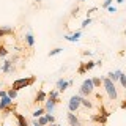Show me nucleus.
<instances>
[{
  "mask_svg": "<svg viewBox=\"0 0 126 126\" xmlns=\"http://www.w3.org/2000/svg\"><path fill=\"white\" fill-rule=\"evenodd\" d=\"M35 82H36V77L35 76H30V77H21V79H16V80L11 84V88L14 90H22V88H27V87L33 85Z\"/></svg>",
  "mask_w": 126,
  "mask_h": 126,
  "instance_id": "obj_1",
  "label": "nucleus"
},
{
  "mask_svg": "<svg viewBox=\"0 0 126 126\" xmlns=\"http://www.w3.org/2000/svg\"><path fill=\"white\" fill-rule=\"evenodd\" d=\"M102 87H104V90H106V93H107V96H109L112 101H115L117 96H118L117 88H115V82H112L109 77H102Z\"/></svg>",
  "mask_w": 126,
  "mask_h": 126,
  "instance_id": "obj_2",
  "label": "nucleus"
},
{
  "mask_svg": "<svg viewBox=\"0 0 126 126\" xmlns=\"http://www.w3.org/2000/svg\"><path fill=\"white\" fill-rule=\"evenodd\" d=\"M0 112H5V115L14 112V99H11L8 94L0 98Z\"/></svg>",
  "mask_w": 126,
  "mask_h": 126,
  "instance_id": "obj_3",
  "label": "nucleus"
},
{
  "mask_svg": "<svg viewBox=\"0 0 126 126\" xmlns=\"http://www.w3.org/2000/svg\"><path fill=\"white\" fill-rule=\"evenodd\" d=\"M93 92H94L93 80H92V79H85V80L82 82L80 88H79V94H80V96H87V98H88Z\"/></svg>",
  "mask_w": 126,
  "mask_h": 126,
  "instance_id": "obj_4",
  "label": "nucleus"
},
{
  "mask_svg": "<svg viewBox=\"0 0 126 126\" xmlns=\"http://www.w3.org/2000/svg\"><path fill=\"white\" fill-rule=\"evenodd\" d=\"M80 94H73V96L69 98V101H68V110L69 112H77L79 107H80Z\"/></svg>",
  "mask_w": 126,
  "mask_h": 126,
  "instance_id": "obj_5",
  "label": "nucleus"
},
{
  "mask_svg": "<svg viewBox=\"0 0 126 126\" xmlns=\"http://www.w3.org/2000/svg\"><path fill=\"white\" fill-rule=\"evenodd\" d=\"M0 73H6V74H13L14 73V62L13 60H5L0 66Z\"/></svg>",
  "mask_w": 126,
  "mask_h": 126,
  "instance_id": "obj_6",
  "label": "nucleus"
},
{
  "mask_svg": "<svg viewBox=\"0 0 126 126\" xmlns=\"http://www.w3.org/2000/svg\"><path fill=\"white\" fill-rule=\"evenodd\" d=\"M60 102V99H52V98H47V99L44 101V109H46V112L47 113H52L54 112V109H55V106Z\"/></svg>",
  "mask_w": 126,
  "mask_h": 126,
  "instance_id": "obj_7",
  "label": "nucleus"
},
{
  "mask_svg": "<svg viewBox=\"0 0 126 126\" xmlns=\"http://www.w3.org/2000/svg\"><path fill=\"white\" fill-rule=\"evenodd\" d=\"M13 35H14V27H11V25H0V38L13 36Z\"/></svg>",
  "mask_w": 126,
  "mask_h": 126,
  "instance_id": "obj_8",
  "label": "nucleus"
},
{
  "mask_svg": "<svg viewBox=\"0 0 126 126\" xmlns=\"http://www.w3.org/2000/svg\"><path fill=\"white\" fill-rule=\"evenodd\" d=\"M73 85V80H65V79H58L57 80V90L58 92H65L66 88H68V87H71Z\"/></svg>",
  "mask_w": 126,
  "mask_h": 126,
  "instance_id": "obj_9",
  "label": "nucleus"
},
{
  "mask_svg": "<svg viewBox=\"0 0 126 126\" xmlns=\"http://www.w3.org/2000/svg\"><path fill=\"white\" fill-rule=\"evenodd\" d=\"M66 118H68L69 126H82L80 125V120L76 117V113H74V112H68V113H66Z\"/></svg>",
  "mask_w": 126,
  "mask_h": 126,
  "instance_id": "obj_10",
  "label": "nucleus"
},
{
  "mask_svg": "<svg viewBox=\"0 0 126 126\" xmlns=\"http://www.w3.org/2000/svg\"><path fill=\"white\" fill-rule=\"evenodd\" d=\"M47 99V93L44 90H38V93L35 94V99H33V104H41Z\"/></svg>",
  "mask_w": 126,
  "mask_h": 126,
  "instance_id": "obj_11",
  "label": "nucleus"
},
{
  "mask_svg": "<svg viewBox=\"0 0 126 126\" xmlns=\"http://www.w3.org/2000/svg\"><path fill=\"white\" fill-rule=\"evenodd\" d=\"M24 41H25V46H27V47H33V46H35V36H33V33H32V30H29V32L25 33Z\"/></svg>",
  "mask_w": 126,
  "mask_h": 126,
  "instance_id": "obj_12",
  "label": "nucleus"
},
{
  "mask_svg": "<svg viewBox=\"0 0 126 126\" xmlns=\"http://www.w3.org/2000/svg\"><path fill=\"white\" fill-rule=\"evenodd\" d=\"M13 115L16 117V120H17V126H30V125H29V120H27V118L24 117L22 113L13 112Z\"/></svg>",
  "mask_w": 126,
  "mask_h": 126,
  "instance_id": "obj_13",
  "label": "nucleus"
},
{
  "mask_svg": "<svg viewBox=\"0 0 126 126\" xmlns=\"http://www.w3.org/2000/svg\"><path fill=\"white\" fill-rule=\"evenodd\" d=\"M80 35H82V32H80V30H77V32H74L73 35H66L65 39H66V41H71V43H76V41H79Z\"/></svg>",
  "mask_w": 126,
  "mask_h": 126,
  "instance_id": "obj_14",
  "label": "nucleus"
},
{
  "mask_svg": "<svg viewBox=\"0 0 126 126\" xmlns=\"http://www.w3.org/2000/svg\"><path fill=\"white\" fill-rule=\"evenodd\" d=\"M120 76H121V71H120V69H117V71H110V73L107 74V77H109L112 82H117L118 79H120Z\"/></svg>",
  "mask_w": 126,
  "mask_h": 126,
  "instance_id": "obj_15",
  "label": "nucleus"
},
{
  "mask_svg": "<svg viewBox=\"0 0 126 126\" xmlns=\"http://www.w3.org/2000/svg\"><path fill=\"white\" fill-rule=\"evenodd\" d=\"M80 104L84 106V107H87V109H92V107H93L92 101H90L87 96H80Z\"/></svg>",
  "mask_w": 126,
  "mask_h": 126,
  "instance_id": "obj_16",
  "label": "nucleus"
},
{
  "mask_svg": "<svg viewBox=\"0 0 126 126\" xmlns=\"http://www.w3.org/2000/svg\"><path fill=\"white\" fill-rule=\"evenodd\" d=\"M44 113H46V109L44 107H38V109L33 110V113H32V115H33V118H39L41 115H44Z\"/></svg>",
  "mask_w": 126,
  "mask_h": 126,
  "instance_id": "obj_17",
  "label": "nucleus"
},
{
  "mask_svg": "<svg viewBox=\"0 0 126 126\" xmlns=\"http://www.w3.org/2000/svg\"><path fill=\"white\" fill-rule=\"evenodd\" d=\"M47 98H52V99H60V92L58 90H50L47 93Z\"/></svg>",
  "mask_w": 126,
  "mask_h": 126,
  "instance_id": "obj_18",
  "label": "nucleus"
},
{
  "mask_svg": "<svg viewBox=\"0 0 126 126\" xmlns=\"http://www.w3.org/2000/svg\"><path fill=\"white\" fill-rule=\"evenodd\" d=\"M84 66H85V71H92L94 66H96V62H92V60L84 62Z\"/></svg>",
  "mask_w": 126,
  "mask_h": 126,
  "instance_id": "obj_19",
  "label": "nucleus"
},
{
  "mask_svg": "<svg viewBox=\"0 0 126 126\" xmlns=\"http://www.w3.org/2000/svg\"><path fill=\"white\" fill-rule=\"evenodd\" d=\"M92 80H93L94 88H99L101 84H102V77H92Z\"/></svg>",
  "mask_w": 126,
  "mask_h": 126,
  "instance_id": "obj_20",
  "label": "nucleus"
},
{
  "mask_svg": "<svg viewBox=\"0 0 126 126\" xmlns=\"http://www.w3.org/2000/svg\"><path fill=\"white\" fill-rule=\"evenodd\" d=\"M99 115H102V117H106V118H109V115H110V112H107V110H106V107L104 106H99Z\"/></svg>",
  "mask_w": 126,
  "mask_h": 126,
  "instance_id": "obj_21",
  "label": "nucleus"
},
{
  "mask_svg": "<svg viewBox=\"0 0 126 126\" xmlns=\"http://www.w3.org/2000/svg\"><path fill=\"white\" fill-rule=\"evenodd\" d=\"M8 54H10V50H8L5 46H0V58H5Z\"/></svg>",
  "mask_w": 126,
  "mask_h": 126,
  "instance_id": "obj_22",
  "label": "nucleus"
},
{
  "mask_svg": "<svg viewBox=\"0 0 126 126\" xmlns=\"http://www.w3.org/2000/svg\"><path fill=\"white\" fill-rule=\"evenodd\" d=\"M6 93H8V96H10L11 99H16V98H17V90H14V88H10Z\"/></svg>",
  "mask_w": 126,
  "mask_h": 126,
  "instance_id": "obj_23",
  "label": "nucleus"
},
{
  "mask_svg": "<svg viewBox=\"0 0 126 126\" xmlns=\"http://www.w3.org/2000/svg\"><path fill=\"white\" fill-rule=\"evenodd\" d=\"M62 47H55V49H52V50H50V52H49V57H54V55H58V54H62Z\"/></svg>",
  "mask_w": 126,
  "mask_h": 126,
  "instance_id": "obj_24",
  "label": "nucleus"
},
{
  "mask_svg": "<svg viewBox=\"0 0 126 126\" xmlns=\"http://www.w3.org/2000/svg\"><path fill=\"white\" fill-rule=\"evenodd\" d=\"M118 80H120L121 87H123V88L126 90V74H125V73H121V76H120V79H118Z\"/></svg>",
  "mask_w": 126,
  "mask_h": 126,
  "instance_id": "obj_25",
  "label": "nucleus"
},
{
  "mask_svg": "<svg viewBox=\"0 0 126 126\" xmlns=\"http://www.w3.org/2000/svg\"><path fill=\"white\" fill-rule=\"evenodd\" d=\"M38 121H39V123H41L43 126H49V121H47V118H46V115H41V117L38 118Z\"/></svg>",
  "mask_w": 126,
  "mask_h": 126,
  "instance_id": "obj_26",
  "label": "nucleus"
},
{
  "mask_svg": "<svg viewBox=\"0 0 126 126\" xmlns=\"http://www.w3.org/2000/svg\"><path fill=\"white\" fill-rule=\"evenodd\" d=\"M44 115H46V118H47V121H49V125H50V123H55V117L52 115V113H47V112H46Z\"/></svg>",
  "mask_w": 126,
  "mask_h": 126,
  "instance_id": "obj_27",
  "label": "nucleus"
},
{
  "mask_svg": "<svg viewBox=\"0 0 126 126\" xmlns=\"http://www.w3.org/2000/svg\"><path fill=\"white\" fill-rule=\"evenodd\" d=\"M85 73H87V71H85V66H84V63H80V66H79V69H77V74H79V76H84Z\"/></svg>",
  "mask_w": 126,
  "mask_h": 126,
  "instance_id": "obj_28",
  "label": "nucleus"
},
{
  "mask_svg": "<svg viewBox=\"0 0 126 126\" xmlns=\"http://www.w3.org/2000/svg\"><path fill=\"white\" fill-rule=\"evenodd\" d=\"M90 24H92V19H90V17H87V19H85V21H84V22H82V29H87V27H88V25H90Z\"/></svg>",
  "mask_w": 126,
  "mask_h": 126,
  "instance_id": "obj_29",
  "label": "nucleus"
},
{
  "mask_svg": "<svg viewBox=\"0 0 126 126\" xmlns=\"http://www.w3.org/2000/svg\"><path fill=\"white\" fill-rule=\"evenodd\" d=\"M77 14H79V6H76L73 11H71V17H76Z\"/></svg>",
  "mask_w": 126,
  "mask_h": 126,
  "instance_id": "obj_30",
  "label": "nucleus"
},
{
  "mask_svg": "<svg viewBox=\"0 0 126 126\" xmlns=\"http://www.w3.org/2000/svg\"><path fill=\"white\" fill-rule=\"evenodd\" d=\"M106 10H107L109 13H117V8H115V6H112V5H110V6H107Z\"/></svg>",
  "mask_w": 126,
  "mask_h": 126,
  "instance_id": "obj_31",
  "label": "nucleus"
},
{
  "mask_svg": "<svg viewBox=\"0 0 126 126\" xmlns=\"http://www.w3.org/2000/svg\"><path fill=\"white\" fill-rule=\"evenodd\" d=\"M112 2H113V0H106V2L102 3V8H107V6H110V5H112Z\"/></svg>",
  "mask_w": 126,
  "mask_h": 126,
  "instance_id": "obj_32",
  "label": "nucleus"
},
{
  "mask_svg": "<svg viewBox=\"0 0 126 126\" xmlns=\"http://www.w3.org/2000/svg\"><path fill=\"white\" fill-rule=\"evenodd\" d=\"M32 126H43V125L38 121V118H33V121H32Z\"/></svg>",
  "mask_w": 126,
  "mask_h": 126,
  "instance_id": "obj_33",
  "label": "nucleus"
},
{
  "mask_svg": "<svg viewBox=\"0 0 126 126\" xmlns=\"http://www.w3.org/2000/svg\"><path fill=\"white\" fill-rule=\"evenodd\" d=\"M96 10H98L96 6H94V8H90V10L87 11V16H90V14H92V13H94V11H96Z\"/></svg>",
  "mask_w": 126,
  "mask_h": 126,
  "instance_id": "obj_34",
  "label": "nucleus"
},
{
  "mask_svg": "<svg viewBox=\"0 0 126 126\" xmlns=\"http://www.w3.org/2000/svg\"><path fill=\"white\" fill-rule=\"evenodd\" d=\"M92 54H93L92 50H84V52H82V55H85V57H90Z\"/></svg>",
  "mask_w": 126,
  "mask_h": 126,
  "instance_id": "obj_35",
  "label": "nucleus"
},
{
  "mask_svg": "<svg viewBox=\"0 0 126 126\" xmlns=\"http://www.w3.org/2000/svg\"><path fill=\"white\" fill-rule=\"evenodd\" d=\"M6 92H5V90H0V98H3V96H6Z\"/></svg>",
  "mask_w": 126,
  "mask_h": 126,
  "instance_id": "obj_36",
  "label": "nucleus"
},
{
  "mask_svg": "<svg viewBox=\"0 0 126 126\" xmlns=\"http://www.w3.org/2000/svg\"><path fill=\"white\" fill-rule=\"evenodd\" d=\"M120 107H121V109H126V101L121 102V106H120Z\"/></svg>",
  "mask_w": 126,
  "mask_h": 126,
  "instance_id": "obj_37",
  "label": "nucleus"
},
{
  "mask_svg": "<svg viewBox=\"0 0 126 126\" xmlns=\"http://www.w3.org/2000/svg\"><path fill=\"white\" fill-rule=\"evenodd\" d=\"M117 3H123V0H117Z\"/></svg>",
  "mask_w": 126,
  "mask_h": 126,
  "instance_id": "obj_38",
  "label": "nucleus"
},
{
  "mask_svg": "<svg viewBox=\"0 0 126 126\" xmlns=\"http://www.w3.org/2000/svg\"><path fill=\"white\" fill-rule=\"evenodd\" d=\"M50 126H57V123H50Z\"/></svg>",
  "mask_w": 126,
  "mask_h": 126,
  "instance_id": "obj_39",
  "label": "nucleus"
},
{
  "mask_svg": "<svg viewBox=\"0 0 126 126\" xmlns=\"http://www.w3.org/2000/svg\"><path fill=\"white\" fill-rule=\"evenodd\" d=\"M35 2H36V3H39V2H41V0H35Z\"/></svg>",
  "mask_w": 126,
  "mask_h": 126,
  "instance_id": "obj_40",
  "label": "nucleus"
},
{
  "mask_svg": "<svg viewBox=\"0 0 126 126\" xmlns=\"http://www.w3.org/2000/svg\"><path fill=\"white\" fill-rule=\"evenodd\" d=\"M125 35H126V30H125Z\"/></svg>",
  "mask_w": 126,
  "mask_h": 126,
  "instance_id": "obj_41",
  "label": "nucleus"
},
{
  "mask_svg": "<svg viewBox=\"0 0 126 126\" xmlns=\"http://www.w3.org/2000/svg\"><path fill=\"white\" fill-rule=\"evenodd\" d=\"M57 126H60V125H57Z\"/></svg>",
  "mask_w": 126,
  "mask_h": 126,
  "instance_id": "obj_42",
  "label": "nucleus"
},
{
  "mask_svg": "<svg viewBox=\"0 0 126 126\" xmlns=\"http://www.w3.org/2000/svg\"><path fill=\"white\" fill-rule=\"evenodd\" d=\"M79 2H80V0H79Z\"/></svg>",
  "mask_w": 126,
  "mask_h": 126,
  "instance_id": "obj_43",
  "label": "nucleus"
},
{
  "mask_svg": "<svg viewBox=\"0 0 126 126\" xmlns=\"http://www.w3.org/2000/svg\"><path fill=\"white\" fill-rule=\"evenodd\" d=\"M125 74H126V73H125Z\"/></svg>",
  "mask_w": 126,
  "mask_h": 126,
  "instance_id": "obj_44",
  "label": "nucleus"
}]
</instances>
